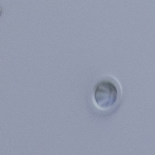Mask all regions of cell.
Instances as JSON below:
<instances>
[{
  "label": "cell",
  "instance_id": "cell-1",
  "mask_svg": "<svg viewBox=\"0 0 155 155\" xmlns=\"http://www.w3.org/2000/svg\"><path fill=\"white\" fill-rule=\"evenodd\" d=\"M118 92L116 86L108 81H102L96 85L94 91L95 101L97 105L104 109L113 107L117 101Z\"/></svg>",
  "mask_w": 155,
  "mask_h": 155
}]
</instances>
